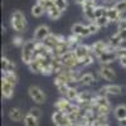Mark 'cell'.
Instances as JSON below:
<instances>
[{
	"instance_id": "d6a6232c",
	"label": "cell",
	"mask_w": 126,
	"mask_h": 126,
	"mask_svg": "<svg viewBox=\"0 0 126 126\" xmlns=\"http://www.w3.org/2000/svg\"><path fill=\"white\" fill-rule=\"evenodd\" d=\"M24 43H25V40L23 39V37L20 34H16V35H14L12 38V44L14 47H16V48H22L24 46Z\"/></svg>"
},
{
	"instance_id": "9a60e30c",
	"label": "cell",
	"mask_w": 126,
	"mask_h": 126,
	"mask_svg": "<svg viewBox=\"0 0 126 126\" xmlns=\"http://www.w3.org/2000/svg\"><path fill=\"white\" fill-rule=\"evenodd\" d=\"M66 39V37H63V35H59V34H50L46 40H43V43L49 48V49H53L56 48L61 42H63Z\"/></svg>"
},
{
	"instance_id": "3957f363",
	"label": "cell",
	"mask_w": 126,
	"mask_h": 126,
	"mask_svg": "<svg viewBox=\"0 0 126 126\" xmlns=\"http://www.w3.org/2000/svg\"><path fill=\"white\" fill-rule=\"evenodd\" d=\"M28 94H29V97L32 98V101L35 102L37 105H43L47 100V96H46V93L44 91L42 90L39 86H29L28 88Z\"/></svg>"
},
{
	"instance_id": "8992f818",
	"label": "cell",
	"mask_w": 126,
	"mask_h": 126,
	"mask_svg": "<svg viewBox=\"0 0 126 126\" xmlns=\"http://www.w3.org/2000/svg\"><path fill=\"white\" fill-rule=\"evenodd\" d=\"M94 98H96V93L90 92V91H81L78 94V98L75 101L79 107L86 106V105H91L93 103Z\"/></svg>"
},
{
	"instance_id": "83f0119b",
	"label": "cell",
	"mask_w": 126,
	"mask_h": 126,
	"mask_svg": "<svg viewBox=\"0 0 126 126\" xmlns=\"http://www.w3.org/2000/svg\"><path fill=\"white\" fill-rule=\"evenodd\" d=\"M81 91H78V87H69L66 92V94L63 97L68 98L69 101H76L78 98V94H79Z\"/></svg>"
},
{
	"instance_id": "603a6c76",
	"label": "cell",
	"mask_w": 126,
	"mask_h": 126,
	"mask_svg": "<svg viewBox=\"0 0 126 126\" xmlns=\"http://www.w3.org/2000/svg\"><path fill=\"white\" fill-rule=\"evenodd\" d=\"M15 68L16 66L12 59H9L5 56L1 57V71H15Z\"/></svg>"
},
{
	"instance_id": "5b68a950",
	"label": "cell",
	"mask_w": 126,
	"mask_h": 126,
	"mask_svg": "<svg viewBox=\"0 0 126 126\" xmlns=\"http://www.w3.org/2000/svg\"><path fill=\"white\" fill-rule=\"evenodd\" d=\"M97 75L100 76L101 79H105V81H115L116 78V73H115V69L110 66V64H101L98 71H97Z\"/></svg>"
},
{
	"instance_id": "ab89813d",
	"label": "cell",
	"mask_w": 126,
	"mask_h": 126,
	"mask_svg": "<svg viewBox=\"0 0 126 126\" xmlns=\"http://www.w3.org/2000/svg\"><path fill=\"white\" fill-rule=\"evenodd\" d=\"M29 113H32L34 117H37L38 120L42 117V110L39 109V107H32L30 110H29Z\"/></svg>"
},
{
	"instance_id": "cb8c5ba5",
	"label": "cell",
	"mask_w": 126,
	"mask_h": 126,
	"mask_svg": "<svg viewBox=\"0 0 126 126\" xmlns=\"http://www.w3.org/2000/svg\"><path fill=\"white\" fill-rule=\"evenodd\" d=\"M28 68H29V71L32 73H34V75H39V73H42V63H40V61L38 58H34L28 64Z\"/></svg>"
},
{
	"instance_id": "f35d334b",
	"label": "cell",
	"mask_w": 126,
	"mask_h": 126,
	"mask_svg": "<svg viewBox=\"0 0 126 126\" xmlns=\"http://www.w3.org/2000/svg\"><path fill=\"white\" fill-rule=\"evenodd\" d=\"M115 52H116L117 59L126 57V47H122V46H121V47H119V48H116V49H115Z\"/></svg>"
},
{
	"instance_id": "bcb514c9",
	"label": "cell",
	"mask_w": 126,
	"mask_h": 126,
	"mask_svg": "<svg viewBox=\"0 0 126 126\" xmlns=\"http://www.w3.org/2000/svg\"><path fill=\"white\" fill-rule=\"evenodd\" d=\"M119 126H126V119L120 120V121H119Z\"/></svg>"
},
{
	"instance_id": "277c9868",
	"label": "cell",
	"mask_w": 126,
	"mask_h": 126,
	"mask_svg": "<svg viewBox=\"0 0 126 126\" xmlns=\"http://www.w3.org/2000/svg\"><path fill=\"white\" fill-rule=\"evenodd\" d=\"M61 62H62V64L64 68H68V69L79 68V59L76 57L73 50H69L66 54H63L61 57Z\"/></svg>"
},
{
	"instance_id": "1f68e13d",
	"label": "cell",
	"mask_w": 126,
	"mask_h": 126,
	"mask_svg": "<svg viewBox=\"0 0 126 126\" xmlns=\"http://www.w3.org/2000/svg\"><path fill=\"white\" fill-rule=\"evenodd\" d=\"M94 23H96L100 28H106L111 24V22L109 20V18L105 15V16H100V18H96L94 19Z\"/></svg>"
},
{
	"instance_id": "4fadbf2b",
	"label": "cell",
	"mask_w": 126,
	"mask_h": 126,
	"mask_svg": "<svg viewBox=\"0 0 126 126\" xmlns=\"http://www.w3.org/2000/svg\"><path fill=\"white\" fill-rule=\"evenodd\" d=\"M14 91H15L14 83H10V82L1 78V94H3V97L6 100H10L14 96Z\"/></svg>"
},
{
	"instance_id": "5bb4252c",
	"label": "cell",
	"mask_w": 126,
	"mask_h": 126,
	"mask_svg": "<svg viewBox=\"0 0 126 126\" xmlns=\"http://www.w3.org/2000/svg\"><path fill=\"white\" fill-rule=\"evenodd\" d=\"M73 52H75L76 57H77L79 61H81V59H83V58H86V57H87V56H90V54H92V53H91V46L83 44V43L78 44L75 49H73Z\"/></svg>"
},
{
	"instance_id": "e575fe53",
	"label": "cell",
	"mask_w": 126,
	"mask_h": 126,
	"mask_svg": "<svg viewBox=\"0 0 126 126\" xmlns=\"http://www.w3.org/2000/svg\"><path fill=\"white\" fill-rule=\"evenodd\" d=\"M37 3L40 4L42 6H43L46 9V13H47V10H49L52 6H54V0H37Z\"/></svg>"
},
{
	"instance_id": "4dcf8cb0",
	"label": "cell",
	"mask_w": 126,
	"mask_h": 126,
	"mask_svg": "<svg viewBox=\"0 0 126 126\" xmlns=\"http://www.w3.org/2000/svg\"><path fill=\"white\" fill-rule=\"evenodd\" d=\"M94 59H96V57H94L93 54H90V56H87L86 58L81 59V61H79V68H82V67H83V68L90 67L91 64H93Z\"/></svg>"
},
{
	"instance_id": "836d02e7",
	"label": "cell",
	"mask_w": 126,
	"mask_h": 126,
	"mask_svg": "<svg viewBox=\"0 0 126 126\" xmlns=\"http://www.w3.org/2000/svg\"><path fill=\"white\" fill-rule=\"evenodd\" d=\"M107 5H97L96 9H94V16L100 18V16H105L107 13Z\"/></svg>"
},
{
	"instance_id": "7c38bea8",
	"label": "cell",
	"mask_w": 126,
	"mask_h": 126,
	"mask_svg": "<svg viewBox=\"0 0 126 126\" xmlns=\"http://www.w3.org/2000/svg\"><path fill=\"white\" fill-rule=\"evenodd\" d=\"M82 6V13H83V16H85L87 20H90V22H94V19H96V16H94V9H96L97 4H93V3H88L86 1Z\"/></svg>"
},
{
	"instance_id": "4316f807",
	"label": "cell",
	"mask_w": 126,
	"mask_h": 126,
	"mask_svg": "<svg viewBox=\"0 0 126 126\" xmlns=\"http://www.w3.org/2000/svg\"><path fill=\"white\" fill-rule=\"evenodd\" d=\"M30 13H32V15H33L34 18H40V16H43L46 14V9L42 6L40 4L37 3V4H34L33 6H32Z\"/></svg>"
},
{
	"instance_id": "ffe728a7",
	"label": "cell",
	"mask_w": 126,
	"mask_h": 126,
	"mask_svg": "<svg viewBox=\"0 0 126 126\" xmlns=\"http://www.w3.org/2000/svg\"><path fill=\"white\" fill-rule=\"evenodd\" d=\"M1 78L10 83H14V85L19 82V76L15 71H1Z\"/></svg>"
},
{
	"instance_id": "ba28073f",
	"label": "cell",
	"mask_w": 126,
	"mask_h": 126,
	"mask_svg": "<svg viewBox=\"0 0 126 126\" xmlns=\"http://www.w3.org/2000/svg\"><path fill=\"white\" fill-rule=\"evenodd\" d=\"M50 34H52V33H50V28H49L48 25H46V24H42V25H39V27L35 28L34 34H33V39H34L35 42H43V40H46Z\"/></svg>"
},
{
	"instance_id": "b9f144b4",
	"label": "cell",
	"mask_w": 126,
	"mask_h": 126,
	"mask_svg": "<svg viewBox=\"0 0 126 126\" xmlns=\"http://www.w3.org/2000/svg\"><path fill=\"white\" fill-rule=\"evenodd\" d=\"M117 34H119V37L122 39V42L125 43V42H126V30H117Z\"/></svg>"
},
{
	"instance_id": "d6986e66",
	"label": "cell",
	"mask_w": 126,
	"mask_h": 126,
	"mask_svg": "<svg viewBox=\"0 0 126 126\" xmlns=\"http://www.w3.org/2000/svg\"><path fill=\"white\" fill-rule=\"evenodd\" d=\"M8 116H9V119L12 120L13 122H20L22 120H24L25 115L23 113V111L20 110L19 107H12V109L9 110Z\"/></svg>"
},
{
	"instance_id": "6da1fadb",
	"label": "cell",
	"mask_w": 126,
	"mask_h": 126,
	"mask_svg": "<svg viewBox=\"0 0 126 126\" xmlns=\"http://www.w3.org/2000/svg\"><path fill=\"white\" fill-rule=\"evenodd\" d=\"M10 27L16 34L24 33L28 27L25 14L23 12H20V10H14L12 15H10Z\"/></svg>"
},
{
	"instance_id": "f6af8a7d",
	"label": "cell",
	"mask_w": 126,
	"mask_h": 126,
	"mask_svg": "<svg viewBox=\"0 0 126 126\" xmlns=\"http://www.w3.org/2000/svg\"><path fill=\"white\" fill-rule=\"evenodd\" d=\"M73 1H75L76 4H78V5H83L86 3V0H73Z\"/></svg>"
},
{
	"instance_id": "8fae6325",
	"label": "cell",
	"mask_w": 126,
	"mask_h": 126,
	"mask_svg": "<svg viewBox=\"0 0 126 126\" xmlns=\"http://www.w3.org/2000/svg\"><path fill=\"white\" fill-rule=\"evenodd\" d=\"M71 32H72L73 34L81 37V38H87V37L91 35L88 25H85V24H82V23H75V24L71 27Z\"/></svg>"
},
{
	"instance_id": "44dd1931",
	"label": "cell",
	"mask_w": 126,
	"mask_h": 126,
	"mask_svg": "<svg viewBox=\"0 0 126 126\" xmlns=\"http://www.w3.org/2000/svg\"><path fill=\"white\" fill-rule=\"evenodd\" d=\"M113 116L117 121L126 119V105H124V103L117 105V106L113 109Z\"/></svg>"
},
{
	"instance_id": "d4e9b609",
	"label": "cell",
	"mask_w": 126,
	"mask_h": 126,
	"mask_svg": "<svg viewBox=\"0 0 126 126\" xmlns=\"http://www.w3.org/2000/svg\"><path fill=\"white\" fill-rule=\"evenodd\" d=\"M46 14L48 15V18H49L50 20H58V19L62 16L63 12H62V10H59V9L54 5V6H52L49 10H47Z\"/></svg>"
},
{
	"instance_id": "2e32d148",
	"label": "cell",
	"mask_w": 126,
	"mask_h": 126,
	"mask_svg": "<svg viewBox=\"0 0 126 126\" xmlns=\"http://www.w3.org/2000/svg\"><path fill=\"white\" fill-rule=\"evenodd\" d=\"M69 50H72V49L69 48V46H68V43H67V40L64 39L63 42H61V43H59L56 48L52 49V54H53V57L61 58L63 54H66L67 52H69Z\"/></svg>"
},
{
	"instance_id": "ac0fdd59",
	"label": "cell",
	"mask_w": 126,
	"mask_h": 126,
	"mask_svg": "<svg viewBox=\"0 0 126 126\" xmlns=\"http://www.w3.org/2000/svg\"><path fill=\"white\" fill-rule=\"evenodd\" d=\"M94 82H97L96 77H94L93 73L91 72H86V73H82V76L79 78V85L81 86H86V87H90L92 86Z\"/></svg>"
},
{
	"instance_id": "52a82bcc",
	"label": "cell",
	"mask_w": 126,
	"mask_h": 126,
	"mask_svg": "<svg viewBox=\"0 0 126 126\" xmlns=\"http://www.w3.org/2000/svg\"><path fill=\"white\" fill-rule=\"evenodd\" d=\"M52 121L56 126H69L71 125V120H69V116L63 112V111H54L53 115H52Z\"/></svg>"
},
{
	"instance_id": "60d3db41",
	"label": "cell",
	"mask_w": 126,
	"mask_h": 126,
	"mask_svg": "<svg viewBox=\"0 0 126 126\" xmlns=\"http://www.w3.org/2000/svg\"><path fill=\"white\" fill-rule=\"evenodd\" d=\"M117 30H126V18L122 16L117 23Z\"/></svg>"
},
{
	"instance_id": "d590c367",
	"label": "cell",
	"mask_w": 126,
	"mask_h": 126,
	"mask_svg": "<svg viewBox=\"0 0 126 126\" xmlns=\"http://www.w3.org/2000/svg\"><path fill=\"white\" fill-rule=\"evenodd\" d=\"M113 6H115V9H117L121 14L126 13V0H119V1H116L113 4Z\"/></svg>"
},
{
	"instance_id": "7402d4cb",
	"label": "cell",
	"mask_w": 126,
	"mask_h": 126,
	"mask_svg": "<svg viewBox=\"0 0 126 126\" xmlns=\"http://www.w3.org/2000/svg\"><path fill=\"white\" fill-rule=\"evenodd\" d=\"M107 43H109L110 48H112V49H116V48H119V47H121V46H122L124 42H122V39L119 37V34H117V33H115L113 35H111V37L109 38Z\"/></svg>"
},
{
	"instance_id": "e0dca14e",
	"label": "cell",
	"mask_w": 126,
	"mask_h": 126,
	"mask_svg": "<svg viewBox=\"0 0 126 126\" xmlns=\"http://www.w3.org/2000/svg\"><path fill=\"white\" fill-rule=\"evenodd\" d=\"M106 16L109 18V20L111 23H119L120 22V19L122 18V14L119 12L117 9H115V6L113 5H111V6H109L107 8V13H106Z\"/></svg>"
},
{
	"instance_id": "f1b7e54d",
	"label": "cell",
	"mask_w": 126,
	"mask_h": 126,
	"mask_svg": "<svg viewBox=\"0 0 126 126\" xmlns=\"http://www.w3.org/2000/svg\"><path fill=\"white\" fill-rule=\"evenodd\" d=\"M24 126H39V120L37 117H34L32 113H27L25 116H24Z\"/></svg>"
},
{
	"instance_id": "30bf717a",
	"label": "cell",
	"mask_w": 126,
	"mask_h": 126,
	"mask_svg": "<svg viewBox=\"0 0 126 126\" xmlns=\"http://www.w3.org/2000/svg\"><path fill=\"white\" fill-rule=\"evenodd\" d=\"M107 49H110V46H109L107 42H105V40H97V42H94L93 44H91V53L96 58L98 56H101L103 52H106Z\"/></svg>"
},
{
	"instance_id": "74e56055",
	"label": "cell",
	"mask_w": 126,
	"mask_h": 126,
	"mask_svg": "<svg viewBox=\"0 0 126 126\" xmlns=\"http://www.w3.org/2000/svg\"><path fill=\"white\" fill-rule=\"evenodd\" d=\"M87 25H88V29H90V33H91V35L97 34L98 32H100V29H101V28H100L96 23H94V22H90Z\"/></svg>"
},
{
	"instance_id": "9c48e42d",
	"label": "cell",
	"mask_w": 126,
	"mask_h": 126,
	"mask_svg": "<svg viewBox=\"0 0 126 126\" xmlns=\"http://www.w3.org/2000/svg\"><path fill=\"white\" fill-rule=\"evenodd\" d=\"M116 59H117L116 52H115V49H112V48L107 49L106 52H103L101 56H98L96 58V61H98L100 64H111V63L115 62Z\"/></svg>"
},
{
	"instance_id": "ee69618b",
	"label": "cell",
	"mask_w": 126,
	"mask_h": 126,
	"mask_svg": "<svg viewBox=\"0 0 126 126\" xmlns=\"http://www.w3.org/2000/svg\"><path fill=\"white\" fill-rule=\"evenodd\" d=\"M101 1L105 4V5H109V4H115V3H116V0H101Z\"/></svg>"
},
{
	"instance_id": "8d00e7d4",
	"label": "cell",
	"mask_w": 126,
	"mask_h": 126,
	"mask_svg": "<svg viewBox=\"0 0 126 126\" xmlns=\"http://www.w3.org/2000/svg\"><path fill=\"white\" fill-rule=\"evenodd\" d=\"M54 4L59 10L66 12V9L68 8V0H54Z\"/></svg>"
},
{
	"instance_id": "7a4b0ae2",
	"label": "cell",
	"mask_w": 126,
	"mask_h": 126,
	"mask_svg": "<svg viewBox=\"0 0 126 126\" xmlns=\"http://www.w3.org/2000/svg\"><path fill=\"white\" fill-rule=\"evenodd\" d=\"M35 44L37 42L34 39H30V40H25L24 46L22 47V61L24 64H29V63L34 59V52H35Z\"/></svg>"
},
{
	"instance_id": "7bdbcfd3",
	"label": "cell",
	"mask_w": 126,
	"mask_h": 126,
	"mask_svg": "<svg viewBox=\"0 0 126 126\" xmlns=\"http://www.w3.org/2000/svg\"><path fill=\"white\" fill-rule=\"evenodd\" d=\"M119 62H120L121 67L126 68V57H124V58H120V59H119Z\"/></svg>"
},
{
	"instance_id": "484cf974",
	"label": "cell",
	"mask_w": 126,
	"mask_h": 126,
	"mask_svg": "<svg viewBox=\"0 0 126 126\" xmlns=\"http://www.w3.org/2000/svg\"><path fill=\"white\" fill-rule=\"evenodd\" d=\"M81 37H78V35H76V34H71V35H68V37H66V40H67V43H68V46H69V48L73 50L78 44H81Z\"/></svg>"
},
{
	"instance_id": "f546056e",
	"label": "cell",
	"mask_w": 126,
	"mask_h": 126,
	"mask_svg": "<svg viewBox=\"0 0 126 126\" xmlns=\"http://www.w3.org/2000/svg\"><path fill=\"white\" fill-rule=\"evenodd\" d=\"M106 88H107L109 94H112V96H119L122 92V87L120 85H115V83L113 85H107Z\"/></svg>"
}]
</instances>
